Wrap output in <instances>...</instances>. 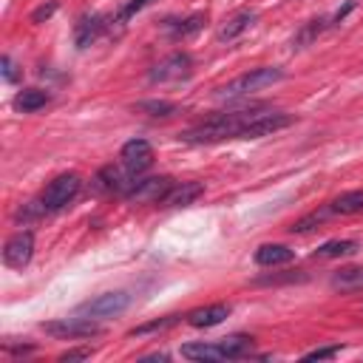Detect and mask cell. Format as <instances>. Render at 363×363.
<instances>
[{"label": "cell", "mask_w": 363, "mask_h": 363, "mask_svg": "<svg viewBox=\"0 0 363 363\" xmlns=\"http://www.w3.org/2000/svg\"><path fill=\"white\" fill-rule=\"evenodd\" d=\"M264 108H241V111H224V113H216L204 122H199L196 128H187L179 133L182 142H193V145H201V142H221V139H238L244 125L258 116Z\"/></svg>", "instance_id": "1"}, {"label": "cell", "mask_w": 363, "mask_h": 363, "mask_svg": "<svg viewBox=\"0 0 363 363\" xmlns=\"http://www.w3.org/2000/svg\"><path fill=\"white\" fill-rule=\"evenodd\" d=\"M281 79H284V71H281V68H252V71H247V74L230 79L227 85H221V88L216 91V96H218V99L250 96V94L261 91V88H267V85H275V82H281Z\"/></svg>", "instance_id": "2"}, {"label": "cell", "mask_w": 363, "mask_h": 363, "mask_svg": "<svg viewBox=\"0 0 363 363\" xmlns=\"http://www.w3.org/2000/svg\"><path fill=\"white\" fill-rule=\"evenodd\" d=\"M79 187H82V179H79L77 173H60V176L51 179L48 187L40 193L37 204H40L43 213H60V210H65V207L77 199Z\"/></svg>", "instance_id": "3"}, {"label": "cell", "mask_w": 363, "mask_h": 363, "mask_svg": "<svg viewBox=\"0 0 363 363\" xmlns=\"http://www.w3.org/2000/svg\"><path fill=\"white\" fill-rule=\"evenodd\" d=\"M128 306H130V292H125V289H113V292H102V295H96V298L79 303V306H77V315L102 320V318L122 315Z\"/></svg>", "instance_id": "4"}, {"label": "cell", "mask_w": 363, "mask_h": 363, "mask_svg": "<svg viewBox=\"0 0 363 363\" xmlns=\"http://www.w3.org/2000/svg\"><path fill=\"white\" fill-rule=\"evenodd\" d=\"M43 332L57 337V340H82V337H94V335H102V326L94 323V318H62V320H51V323H43Z\"/></svg>", "instance_id": "5"}, {"label": "cell", "mask_w": 363, "mask_h": 363, "mask_svg": "<svg viewBox=\"0 0 363 363\" xmlns=\"http://www.w3.org/2000/svg\"><path fill=\"white\" fill-rule=\"evenodd\" d=\"M193 71V57L187 51H173L170 57H164L162 62H156L147 74L150 82H179L187 79Z\"/></svg>", "instance_id": "6"}, {"label": "cell", "mask_w": 363, "mask_h": 363, "mask_svg": "<svg viewBox=\"0 0 363 363\" xmlns=\"http://www.w3.org/2000/svg\"><path fill=\"white\" fill-rule=\"evenodd\" d=\"M173 187V179L170 176H150V179H142V182H133L130 190L125 193L128 201H136V204H153V201H164V196L170 193Z\"/></svg>", "instance_id": "7"}, {"label": "cell", "mask_w": 363, "mask_h": 363, "mask_svg": "<svg viewBox=\"0 0 363 363\" xmlns=\"http://www.w3.org/2000/svg\"><path fill=\"white\" fill-rule=\"evenodd\" d=\"M292 125V116L289 113H281V111H261L258 116H252L247 125H244V130H241V136L238 139H258V136H269V133H275V130H284V128H289Z\"/></svg>", "instance_id": "8"}, {"label": "cell", "mask_w": 363, "mask_h": 363, "mask_svg": "<svg viewBox=\"0 0 363 363\" xmlns=\"http://www.w3.org/2000/svg\"><path fill=\"white\" fill-rule=\"evenodd\" d=\"M31 255H34V233H31V230L14 233V235L6 241V247H3V261H6V267H11V269H23V267L31 261Z\"/></svg>", "instance_id": "9"}, {"label": "cell", "mask_w": 363, "mask_h": 363, "mask_svg": "<svg viewBox=\"0 0 363 363\" xmlns=\"http://www.w3.org/2000/svg\"><path fill=\"white\" fill-rule=\"evenodd\" d=\"M119 159H122V167H125L128 173L139 176V173H145V170L153 164V147H150L147 139H130V142L122 145Z\"/></svg>", "instance_id": "10"}, {"label": "cell", "mask_w": 363, "mask_h": 363, "mask_svg": "<svg viewBox=\"0 0 363 363\" xmlns=\"http://www.w3.org/2000/svg\"><path fill=\"white\" fill-rule=\"evenodd\" d=\"M133 173H128L125 167H113V164H108V167H102L96 176H94V190L96 193H128L130 190V184H133Z\"/></svg>", "instance_id": "11"}, {"label": "cell", "mask_w": 363, "mask_h": 363, "mask_svg": "<svg viewBox=\"0 0 363 363\" xmlns=\"http://www.w3.org/2000/svg\"><path fill=\"white\" fill-rule=\"evenodd\" d=\"M255 20H258V11H255V9H238V11H233V14L224 20V26L218 28V40H221V43L235 40V37H238L241 31H247Z\"/></svg>", "instance_id": "12"}, {"label": "cell", "mask_w": 363, "mask_h": 363, "mask_svg": "<svg viewBox=\"0 0 363 363\" xmlns=\"http://www.w3.org/2000/svg\"><path fill=\"white\" fill-rule=\"evenodd\" d=\"M329 286L340 295H352V292H363V267H340L332 272Z\"/></svg>", "instance_id": "13"}, {"label": "cell", "mask_w": 363, "mask_h": 363, "mask_svg": "<svg viewBox=\"0 0 363 363\" xmlns=\"http://www.w3.org/2000/svg\"><path fill=\"white\" fill-rule=\"evenodd\" d=\"M105 23H102V14H82L74 26V43L77 48H88L99 34H102Z\"/></svg>", "instance_id": "14"}, {"label": "cell", "mask_w": 363, "mask_h": 363, "mask_svg": "<svg viewBox=\"0 0 363 363\" xmlns=\"http://www.w3.org/2000/svg\"><path fill=\"white\" fill-rule=\"evenodd\" d=\"M227 315H230V303H210V306L193 309L187 315V323L196 326V329H210V326H218Z\"/></svg>", "instance_id": "15"}, {"label": "cell", "mask_w": 363, "mask_h": 363, "mask_svg": "<svg viewBox=\"0 0 363 363\" xmlns=\"http://www.w3.org/2000/svg\"><path fill=\"white\" fill-rule=\"evenodd\" d=\"M201 193H204V184H201V182H182V184H173V187H170V193L164 196L162 204H167V207H187V204H193Z\"/></svg>", "instance_id": "16"}, {"label": "cell", "mask_w": 363, "mask_h": 363, "mask_svg": "<svg viewBox=\"0 0 363 363\" xmlns=\"http://www.w3.org/2000/svg\"><path fill=\"white\" fill-rule=\"evenodd\" d=\"M295 258V252L286 244H261L255 250V264L258 267H278V264H289Z\"/></svg>", "instance_id": "17"}, {"label": "cell", "mask_w": 363, "mask_h": 363, "mask_svg": "<svg viewBox=\"0 0 363 363\" xmlns=\"http://www.w3.org/2000/svg\"><path fill=\"white\" fill-rule=\"evenodd\" d=\"M201 26H204V14H201V11H196V14L184 17V20H164V31H167L173 40H184V37L196 34Z\"/></svg>", "instance_id": "18"}, {"label": "cell", "mask_w": 363, "mask_h": 363, "mask_svg": "<svg viewBox=\"0 0 363 363\" xmlns=\"http://www.w3.org/2000/svg\"><path fill=\"white\" fill-rule=\"evenodd\" d=\"M326 26H329V17H326V14H323V17H315V20H309V23H303L301 31L292 37V48H306V45H312V43L326 31Z\"/></svg>", "instance_id": "19"}, {"label": "cell", "mask_w": 363, "mask_h": 363, "mask_svg": "<svg viewBox=\"0 0 363 363\" xmlns=\"http://www.w3.org/2000/svg\"><path fill=\"white\" fill-rule=\"evenodd\" d=\"M182 357H187V360H224V352H221L218 340L216 343L199 340V343H184L182 346Z\"/></svg>", "instance_id": "20"}, {"label": "cell", "mask_w": 363, "mask_h": 363, "mask_svg": "<svg viewBox=\"0 0 363 363\" xmlns=\"http://www.w3.org/2000/svg\"><path fill=\"white\" fill-rule=\"evenodd\" d=\"M48 99H51L48 91H40V88H23V91L14 96V108L23 111V113H31V111H40Z\"/></svg>", "instance_id": "21"}, {"label": "cell", "mask_w": 363, "mask_h": 363, "mask_svg": "<svg viewBox=\"0 0 363 363\" xmlns=\"http://www.w3.org/2000/svg\"><path fill=\"white\" fill-rule=\"evenodd\" d=\"M329 210L337 213V216H352V213H360L363 210V190H349V193H340L337 199L329 201Z\"/></svg>", "instance_id": "22"}, {"label": "cell", "mask_w": 363, "mask_h": 363, "mask_svg": "<svg viewBox=\"0 0 363 363\" xmlns=\"http://www.w3.org/2000/svg\"><path fill=\"white\" fill-rule=\"evenodd\" d=\"M218 346H221V352H224V360H235V357L250 354L252 337H250V335H230V337H221Z\"/></svg>", "instance_id": "23"}, {"label": "cell", "mask_w": 363, "mask_h": 363, "mask_svg": "<svg viewBox=\"0 0 363 363\" xmlns=\"http://www.w3.org/2000/svg\"><path fill=\"white\" fill-rule=\"evenodd\" d=\"M357 252V241L352 238H335V241H326L318 247L315 258H343V255H352Z\"/></svg>", "instance_id": "24"}, {"label": "cell", "mask_w": 363, "mask_h": 363, "mask_svg": "<svg viewBox=\"0 0 363 363\" xmlns=\"http://www.w3.org/2000/svg\"><path fill=\"white\" fill-rule=\"evenodd\" d=\"M133 111L147 113V116H173L179 111V105L170 102V99H142V102L133 105Z\"/></svg>", "instance_id": "25"}, {"label": "cell", "mask_w": 363, "mask_h": 363, "mask_svg": "<svg viewBox=\"0 0 363 363\" xmlns=\"http://www.w3.org/2000/svg\"><path fill=\"white\" fill-rule=\"evenodd\" d=\"M179 320V315H167V318H159V320H150V323H142V326H136V329H130V335L133 337H145V335H156V332H164V329H170L173 323Z\"/></svg>", "instance_id": "26"}, {"label": "cell", "mask_w": 363, "mask_h": 363, "mask_svg": "<svg viewBox=\"0 0 363 363\" xmlns=\"http://www.w3.org/2000/svg\"><path fill=\"white\" fill-rule=\"evenodd\" d=\"M329 213H332L329 207H326V210H315V213H309V216H303L301 221H295V224H292L289 230H292V233H306V230H312V227H318V224H320V221H323V218H326Z\"/></svg>", "instance_id": "27"}, {"label": "cell", "mask_w": 363, "mask_h": 363, "mask_svg": "<svg viewBox=\"0 0 363 363\" xmlns=\"http://www.w3.org/2000/svg\"><path fill=\"white\" fill-rule=\"evenodd\" d=\"M150 3H153V0H128V3L119 9V14H116V26H125V23H128V20H130V17H133L139 9L150 6Z\"/></svg>", "instance_id": "28"}, {"label": "cell", "mask_w": 363, "mask_h": 363, "mask_svg": "<svg viewBox=\"0 0 363 363\" xmlns=\"http://www.w3.org/2000/svg\"><path fill=\"white\" fill-rule=\"evenodd\" d=\"M57 9H60V3H57V0H48V3H43V6H37V9L31 11V23H45Z\"/></svg>", "instance_id": "29"}, {"label": "cell", "mask_w": 363, "mask_h": 363, "mask_svg": "<svg viewBox=\"0 0 363 363\" xmlns=\"http://www.w3.org/2000/svg\"><path fill=\"white\" fill-rule=\"evenodd\" d=\"M0 65H3V79H6V82H17V79H20V71H17V65H14V60H11L9 54H3Z\"/></svg>", "instance_id": "30"}, {"label": "cell", "mask_w": 363, "mask_h": 363, "mask_svg": "<svg viewBox=\"0 0 363 363\" xmlns=\"http://www.w3.org/2000/svg\"><path fill=\"white\" fill-rule=\"evenodd\" d=\"M91 354H94V349L82 346V349H68V352H62L60 360H62V363H74V360H88Z\"/></svg>", "instance_id": "31"}, {"label": "cell", "mask_w": 363, "mask_h": 363, "mask_svg": "<svg viewBox=\"0 0 363 363\" xmlns=\"http://www.w3.org/2000/svg\"><path fill=\"white\" fill-rule=\"evenodd\" d=\"M340 352V346H320V349H312L303 354V360H326V357H335Z\"/></svg>", "instance_id": "32"}]
</instances>
